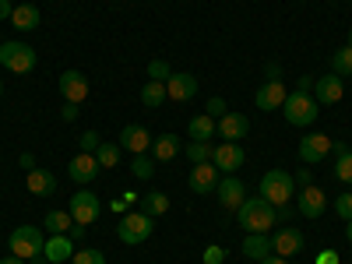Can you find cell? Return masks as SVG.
<instances>
[{"label":"cell","mask_w":352,"mask_h":264,"mask_svg":"<svg viewBox=\"0 0 352 264\" xmlns=\"http://www.w3.org/2000/svg\"><path fill=\"white\" fill-rule=\"evenodd\" d=\"M169 96H166V81H144V88H141V102L144 106H162Z\"/></svg>","instance_id":"obj_27"},{"label":"cell","mask_w":352,"mask_h":264,"mask_svg":"<svg viewBox=\"0 0 352 264\" xmlns=\"http://www.w3.org/2000/svg\"><path fill=\"white\" fill-rule=\"evenodd\" d=\"M28 190H32L36 197H50L53 190H56V176L50 173V169H32V173H28Z\"/></svg>","instance_id":"obj_24"},{"label":"cell","mask_w":352,"mask_h":264,"mask_svg":"<svg viewBox=\"0 0 352 264\" xmlns=\"http://www.w3.org/2000/svg\"><path fill=\"white\" fill-rule=\"evenodd\" d=\"M96 159H99L102 169L120 166V144H116V141H102V144H99V152H96Z\"/></svg>","instance_id":"obj_28"},{"label":"cell","mask_w":352,"mask_h":264,"mask_svg":"<svg viewBox=\"0 0 352 264\" xmlns=\"http://www.w3.org/2000/svg\"><path fill=\"white\" fill-rule=\"evenodd\" d=\"M292 187H296V180H292L285 169H268V173L261 176V197L272 201L275 208H285V204H289Z\"/></svg>","instance_id":"obj_3"},{"label":"cell","mask_w":352,"mask_h":264,"mask_svg":"<svg viewBox=\"0 0 352 264\" xmlns=\"http://www.w3.org/2000/svg\"><path fill=\"white\" fill-rule=\"evenodd\" d=\"M342 96H345V85H342L338 74H324V78L314 81V99L320 106H335V102H342Z\"/></svg>","instance_id":"obj_13"},{"label":"cell","mask_w":352,"mask_h":264,"mask_svg":"<svg viewBox=\"0 0 352 264\" xmlns=\"http://www.w3.org/2000/svg\"><path fill=\"white\" fill-rule=\"evenodd\" d=\"M345 240H349V243H352V219H349V222H345Z\"/></svg>","instance_id":"obj_50"},{"label":"cell","mask_w":352,"mask_h":264,"mask_svg":"<svg viewBox=\"0 0 352 264\" xmlns=\"http://www.w3.org/2000/svg\"><path fill=\"white\" fill-rule=\"evenodd\" d=\"M43 254H46V261H50V264H67V261L74 257V240L67 236V232H56L53 240H46Z\"/></svg>","instance_id":"obj_20"},{"label":"cell","mask_w":352,"mask_h":264,"mask_svg":"<svg viewBox=\"0 0 352 264\" xmlns=\"http://www.w3.org/2000/svg\"><path fill=\"white\" fill-rule=\"evenodd\" d=\"M215 187H219V169H215V162H197V166L190 169V190H194V194H215Z\"/></svg>","instance_id":"obj_17"},{"label":"cell","mask_w":352,"mask_h":264,"mask_svg":"<svg viewBox=\"0 0 352 264\" xmlns=\"http://www.w3.org/2000/svg\"><path fill=\"white\" fill-rule=\"evenodd\" d=\"M71 264H106V257L99 250H92V247H81V250H74Z\"/></svg>","instance_id":"obj_35"},{"label":"cell","mask_w":352,"mask_h":264,"mask_svg":"<svg viewBox=\"0 0 352 264\" xmlns=\"http://www.w3.org/2000/svg\"><path fill=\"white\" fill-rule=\"evenodd\" d=\"M314 81H317L314 74H303V78L296 81V92H310V88H314Z\"/></svg>","instance_id":"obj_42"},{"label":"cell","mask_w":352,"mask_h":264,"mask_svg":"<svg viewBox=\"0 0 352 264\" xmlns=\"http://www.w3.org/2000/svg\"><path fill=\"white\" fill-rule=\"evenodd\" d=\"M60 113H64V120H67V124H71V120H78V102H67Z\"/></svg>","instance_id":"obj_43"},{"label":"cell","mask_w":352,"mask_h":264,"mask_svg":"<svg viewBox=\"0 0 352 264\" xmlns=\"http://www.w3.org/2000/svg\"><path fill=\"white\" fill-rule=\"evenodd\" d=\"M120 144L124 152H131V155H141V152H152V134L144 131L141 124H127L124 131H120Z\"/></svg>","instance_id":"obj_11"},{"label":"cell","mask_w":352,"mask_h":264,"mask_svg":"<svg viewBox=\"0 0 352 264\" xmlns=\"http://www.w3.org/2000/svg\"><path fill=\"white\" fill-rule=\"evenodd\" d=\"M215 197L222 201V208H229V212H236L240 204L247 201V187H243V180H240V176H232V173H226L222 180H219V187H215Z\"/></svg>","instance_id":"obj_8"},{"label":"cell","mask_w":352,"mask_h":264,"mask_svg":"<svg viewBox=\"0 0 352 264\" xmlns=\"http://www.w3.org/2000/svg\"><path fill=\"white\" fill-rule=\"evenodd\" d=\"M243 257H250V261H268L275 250H272V240H268V232H247V240H243Z\"/></svg>","instance_id":"obj_22"},{"label":"cell","mask_w":352,"mask_h":264,"mask_svg":"<svg viewBox=\"0 0 352 264\" xmlns=\"http://www.w3.org/2000/svg\"><path fill=\"white\" fill-rule=\"evenodd\" d=\"M18 166H21V169H28V173H32V169H36V155H32V152H21Z\"/></svg>","instance_id":"obj_41"},{"label":"cell","mask_w":352,"mask_h":264,"mask_svg":"<svg viewBox=\"0 0 352 264\" xmlns=\"http://www.w3.org/2000/svg\"><path fill=\"white\" fill-rule=\"evenodd\" d=\"M296 204H300V212L307 219H320V215H324V208H328V197H324V190H320L317 184H310V187L300 190Z\"/></svg>","instance_id":"obj_18"},{"label":"cell","mask_w":352,"mask_h":264,"mask_svg":"<svg viewBox=\"0 0 352 264\" xmlns=\"http://www.w3.org/2000/svg\"><path fill=\"white\" fill-rule=\"evenodd\" d=\"M166 96L176 99V102H190V99L197 96V78L187 74V71H180V74L173 71V78L166 81Z\"/></svg>","instance_id":"obj_15"},{"label":"cell","mask_w":352,"mask_h":264,"mask_svg":"<svg viewBox=\"0 0 352 264\" xmlns=\"http://www.w3.org/2000/svg\"><path fill=\"white\" fill-rule=\"evenodd\" d=\"M292 180H296V184H303V187H310V166H303L296 176H292Z\"/></svg>","instance_id":"obj_44"},{"label":"cell","mask_w":352,"mask_h":264,"mask_svg":"<svg viewBox=\"0 0 352 264\" xmlns=\"http://www.w3.org/2000/svg\"><path fill=\"white\" fill-rule=\"evenodd\" d=\"M99 144H102V138H99V131H85L81 134V152H99Z\"/></svg>","instance_id":"obj_38"},{"label":"cell","mask_w":352,"mask_h":264,"mask_svg":"<svg viewBox=\"0 0 352 264\" xmlns=\"http://www.w3.org/2000/svg\"><path fill=\"white\" fill-rule=\"evenodd\" d=\"M43 226L56 236V232H67V229L74 226V219H71V212H50V215L43 219Z\"/></svg>","instance_id":"obj_34"},{"label":"cell","mask_w":352,"mask_h":264,"mask_svg":"<svg viewBox=\"0 0 352 264\" xmlns=\"http://www.w3.org/2000/svg\"><path fill=\"white\" fill-rule=\"evenodd\" d=\"M272 250L278 254V257H296L300 250H303V232L300 229H282V232H275L272 236Z\"/></svg>","instance_id":"obj_19"},{"label":"cell","mask_w":352,"mask_h":264,"mask_svg":"<svg viewBox=\"0 0 352 264\" xmlns=\"http://www.w3.org/2000/svg\"><path fill=\"white\" fill-rule=\"evenodd\" d=\"M331 148H335V144H331V138H328V134H303V138H300V159H303L307 166L320 162Z\"/></svg>","instance_id":"obj_10"},{"label":"cell","mask_w":352,"mask_h":264,"mask_svg":"<svg viewBox=\"0 0 352 264\" xmlns=\"http://www.w3.org/2000/svg\"><path fill=\"white\" fill-rule=\"evenodd\" d=\"M0 264H25V261H21V257H14V254H11V257H4V261H0Z\"/></svg>","instance_id":"obj_49"},{"label":"cell","mask_w":352,"mask_h":264,"mask_svg":"<svg viewBox=\"0 0 352 264\" xmlns=\"http://www.w3.org/2000/svg\"><path fill=\"white\" fill-rule=\"evenodd\" d=\"M247 131H250V120L243 113H226L215 127V134H222L226 141H240V138H247Z\"/></svg>","instance_id":"obj_21"},{"label":"cell","mask_w":352,"mask_h":264,"mask_svg":"<svg viewBox=\"0 0 352 264\" xmlns=\"http://www.w3.org/2000/svg\"><path fill=\"white\" fill-rule=\"evenodd\" d=\"M236 222H240L247 232H268V229L278 222V208L257 194V197H247L240 208H236Z\"/></svg>","instance_id":"obj_1"},{"label":"cell","mask_w":352,"mask_h":264,"mask_svg":"<svg viewBox=\"0 0 352 264\" xmlns=\"http://www.w3.org/2000/svg\"><path fill=\"white\" fill-rule=\"evenodd\" d=\"M204 113H208L212 120H222V116H226V99H222V96L208 99V106H204Z\"/></svg>","instance_id":"obj_39"},{"label":"cell","mask_w":352,"mask_h":264,"mask_svg":"<svg viewBox=\"0 0 352 264\" xmlns=\"http://www.w3.org/2000/svg\"><path fill=\"white\" fill-rule=\"evenodd\" d=\"M56 88H60V96L67 102H85L88 99V78L81 71H64L60 81H56Z\"/></svg>","instance_id":"obj_14"},{"label":"cell","mask_w":352,"mask_h":264,"mask_svg":"<svg viewBox=\"0 0 352 264\" xmlns=\"http://www.w3.org/2000/svg\"><path fill=\"white\" fill-rule=\"evenodd\" d=\"M0 67L11 74H32L36 71V50L28 43H4L0 46Z\"/></svg>","instance_id":"obj_6"},{"label":"cell","mask_w":352,"mask_h":264,"mask_svg":"<svg viewBox=\"0 0 352 264\" xmlns=\"http://www.w3.org/2000/svg\"><path fill=\"white\" fill-rule=\"evenodd\" d=\"M261 264H289V261H285V257H278V254H272L268 261H261Z\"/></svg>","instance_id":"obj_48"},{"label":"cell","mask_w":352,"mask_h":264,"mask_svg":"<svg viewBox=\"0 0 352 264\" xmlns=\"http://www.w3.org/2000/svg\"><path fill=\"white\" fill-rule=\"evenodd\" d=\"M99 159L92 155V152H78L71 162H67V176H71V180L74 184H92L96 180V176H99Z\"/></svg>","instance_id":"obj_9"},{"label":"cell","mask_w":352,"mask_h":264,"mask_svg":"<svg viewBox=\"0 0 352 264\" xmlns=\"http://www.w3.org/2000/svg\"><path fill=\"white\" fill-rule=\"evenodd\" d=\"M144 212H148L152 219L166 215V212H169V197H166L162 190H148V194H144Z\"/></svg>","instance_id":"obj_29"},{"label":"cell","mask_w":352,"mask_h":264,"mask_svg":"<svg viewBox=\"0 0 352 264\" xmlns=\"http://www.w3.org/2000/svg\"><path fill=\"white\" fill-rule=\"evenodd\" d=\"M11 11H14L11 0H0V21H8V18H11Z\"/></svg>","instance_id":"obj_45"},{"label":"cell","mask_w":352,"mask_h":264,"mask_svg":"<svg viewBox=\"0 0 352 264\" xmlns=\"http://www.w3.org/2000/svg\"><path fill=\"white\" fill-rule=\"evenodd\" d=\"M169 78H173V71H169L166 60H152L148 64V81H169Z\"/></svg>","instance_id":"obj_36"},{"label":"cell","mask_w":352,"mask_h":264,"mask_svg":"<svg viewBox=\"0 0 352 264\" xmlns=\"http://www.w3.org/2000/svg\"><path fill=\"white\" fill-rule=\"evenodd\" d=\"M285 96H289V92H285V85H282V81H264V85L257 88L254 102H257L261 113H272V109H282Z\"/></svg>","instance_id":"obj_16"},{"label":"cell","mask_w":352,"mask_h":264,"mask_svg":"<svg viewBox=\"0 0 352 264\" xmlns=\"http://www.w3.org/2000/svg\"><path fill=\"white\" fill-rule=\"evenodd\" d=\"M212 155H215V144L212 141H190L187 144V159L197 166V162H212Z\"/></svg>","instance_id":"obj_31"},{"label":"cell","mask_w":352,"mask_h":264,"mask_svg":"<svg viewBox=\"0 0 352 264\" xmlns=\"http://www.w3.org/2000/svg\"><path fill=\"white\" fill-rule=\"evenodd\" d=\"M176 155H180V141H176V134H159V138H152V159H155V162H173Z\"/></svg>","instance_id":"obj_23"},{"label":"cell","mask_w":352,"mask_h":264,"mask_svg":"<svg viewBox=\"0 0 352 264\" xmlns=\"http://www.w3.org/2000/svg\"><path fill=\"white\" fill-rule=\"evenodd\" d=\"M67 212H71V219H74L78 226H92V222L99 219V212H102V204H99V197H96L92 190H74Z\"/></svg>","instance_id":"obj_7"},{"label":"cell","mask_w":352,"mask_h":264,"mask_svg":"<svg viewBox=\"0 0 352 264\" xmlns=\"http://www.w3.org/2000/svg\"><path fill=\"white\" fill-rule=\"evenodd\" d=\"M335 155H338V162H335V176H338L342 184H352V152L342 144V148H335Z\"/></svg>","instance_id":"obj_33"},{"label":"cell","mask_w":352,"mask_h":264,"mask_svg":"<svg viewBox=\"0 0 352 264\" xmlns=\"http://www.w3.org/2000/svg\"><path fill=\"white\" fill-rule=\"evenodd\" d=\"M278 74H282L278 64H268V81H278Z\"/></svg>","instance_id":"obj_47"},{"label":"cell","mask_w":352,"mask_h":264,"mask_svg":"<svg viewBox=\"0 0 352 264\" xmlns=\"http://www.w3.org/2000/svg\"><path fill=\"white\" fill-rule=\"evenodd\" d=\"M212 162H215L219 173H236L247 162V155H243V148H240L236 141H222L219 148H215V155H212Z\"/></svg>","instance_id":"obj_12"},{"label":"cell","mask_w":352,"mask_h":264,"mask_svg":"<svg viewBox=\"0 0 352 264\" xmlns=\"http://www.w3.org/2000/svg\"><path fill=\"white\" fill-rule=\"evenodd\" d=\"M282 113L292 127H310L320 113V102L310 96V92H289L285 102H282Z\"/></svg>","instance_id":"obj_2"},{"label":"cell","mask_w":352,"mask_h":264,"mask_svg":"<svg viewBox=\"0 0 352 264\" xmlns=\"http://www.w3.org/2000/svg\"><path fill=\"white\" fill-rule=\"evenodd\" d=\"M152 229H155V219L148 212H127L120 219V226H116V236H120V243L127 247H138L152 236Z\"/></svg>","instance_id":"obj_4"},{"label":"cell","mask_w":352,"mask_h":264,"mask_svg":"<svg viewBox=\"0 0 352 264\" xmlns=\"http://www.w3.org/2000/svg\"><path fill=\"white\" fill-rule=\"evenodd\" d=\"M331 74H338V78H352V46H342V50L331 56Z\"/></svg>","instance_id":"obj_30"},{"label":"cell","mask_w":352,"mask_h":264,"mask_svg":"<svg viewBox=\"0 0 352 264\" xmlns=\"http://www.w3.org/2000/svg\"><path fill=\"white\" fill-rule=\"evenodd\" d=\"M11 25L18 28V32H32V28L39 25V8L36 4H18L11 11Z\"/></svg>","instance_id":"obj_25"},{"label":"cell","mask_w":352,"mask_h":264,"mask_svg":"<svg viewBox=\"0 0 352 264\" xmlns=\"http://www.w3.org/2000/svg\"><path fill=\"white\" fill-rule=\"evenodd\" d=\"M11 254L14 257H21V261H36L39 254H43V247H46V240H43V229L39 226H18L14 232H11Z\"/></svg>","instance_id":"obj_5"},{"label":"cell","mask_w":352,"mask_h":264,"mask_svg":"<svg viewBox=\"0 0 352 264\" xmlns=\"http://www.w3.org/2000/svg\"><path fill=\"white\" fill-rule=\"evenodd\" d=\"M222 261H226L222 247H204V264H222Z\"/></svg>","instance_id":"obj_40"},{"label":"cell","mask_w":352,"mask_h":264,"mask_svg":"<svg viewBox=\"0 0 352 264\" xmlns=\"http://www.w3.org/2000/svg\"><path fill=\"white\" fill-rule=\"evenodd\" d=\"M349 46H352V32H349Z\"/></svg>","instance_id":"obj_52"},{"label":"cell","mask_w":352,"mask_h":264,"mask_svg":"<svg viewBox=\"0 0 352 264\" xmlns=\"http://www.w3.org/2000/svg\"><path fill=\"white\" fill-rule=\"evenodd\" d=\"M131 173L138 176V180H152V176H155V159H152L148 152L134 155V162H131Z\"/></svg>","instance_id":"obj_32"},{"label":"cell","mask_w":352,"mask_h":264,"mask_svg":"<svg viewBox=\"0 0 352 264\" xmlns=\"http://www.w3.org/2000/svg\"><path fill=\"white\" fill-rule=\"evenodd\" d=\"M215 127H219V124L212 120L208 113H204V116H194V120L187 124V134H190V141H212Z\"/></svg>","instance_id":"obj_26"},{"label":"cell","mask_w":352,"mask_h":264,"mask_svg":"<svg viewBox=\"0 0 352 264\" xmlns=\"http://www.w3.org/2000/svg\"><path fill=\"white\" fill-rule=\"evenodd\" d=\"M335 212H338V219H352V190H345V194H338V201H335Z\"/></svg>","instance_id":"obj_37"},{"label":"cell","mask_w":352,"mask_h":264,"mask_svg":"<svg viewBox=\"0 0 352 264\" xmlns=\"http://www.w3.org/2000/svg\"><path fill=\"white\" fill-rule=\"evenodd\" d=\"M317 264H338V254L335 250H324V254L317 257Z\"/></svg>","instance_id":"obj_46"},{"label":"cell","mask_w":352,"mask_h":264,"mask_svg":"<svg viewBox=\"0 0 352 264\" xmlns=\"http://www.w3.org/2000/svg\"><path fill=\"white\" fill-rule=\"evenodd\" d=\"M0 96H4V81H0Z\"/></svg>","instance_id":"obj_51"}]
</instances>
